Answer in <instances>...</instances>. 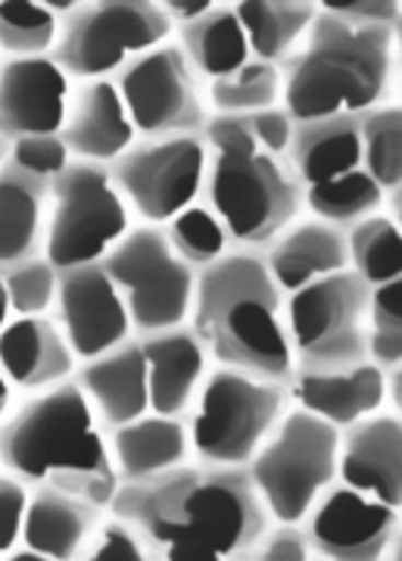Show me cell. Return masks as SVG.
Returning <instances> with one entry per match:
<instances>
[{
    "mask_svg": "<svg viewBox=\"0 0 402 561\" xmlns=\"http://www.w3.org/2000/svg\"><path fill=\"white\" fill-rule=\"evenodd\" d=\"M349 268L368 284L381 287L402 278V231L400 221L387 213H375L346 231Z\"/></svg>",
    "mask_w": 402,
    "mask_h": 561,
    "instance_id": "obj_31",
    "label": "cell"
},
{
    "mask_svg": "<svg viewBox=\"0 0 402 561\" xmlns=\"http://www.w3.org/2000/svg\"><path fill=\"white\" fill-rule=\"evenodd\" d=\"M106 512L138 530L150 559L165 561L250 559L275 524L246 468L200 461L119 483Z\"/></svg>",
    "mask_w": 402,
    "mask_h": 561,
    "instance_id": "obj_1",
    "label": "cell"
},
{
    "mask_svg": "<svg viewBox=\"0 0 402 561\" xmlns=\"http://www.w3.org/2000/svg\"><path fill=\"white\" fill-rule=\"evenodd\" d=\"M243 125H246V131L253 135V140L260 144L265 153L287 160L297 122L284 106H268V110H260L253 116H243Z\"/></svg>",
    "mask_w": 402,
    "mask_h": 561,
    "instance_id": "obj_41",
    "label": "cell"
},
{
    "mask_svg": "<svg viewBox=\"0 0 402 561\" xmlns=\"http://www.w3.org/2000/svg\"><path fill=\"white\" fill-rule=\"evenodd\" d=\"M76 383L94 405L97 419L106 431L141 419L150 412V381L141 341L131 337L97 359L79 362Z\"/></svg>",
    "mask_w": 402,
    "mask_h": 561,
    "instance_id": "obj_23",
    "label": "cell"
},
{
    "mask_svg": "<svg viewBox=\"0 0 402 561\" xmlns=\"http://www.w3.org/2000/svg\"><path fill=\"white\" fill-rule=\"evenodd\" d=\"M91 561H147V546L138 537V530L128 522H122L116 515L106 512V518L101 524V534L88 552Z\"/></svg>",
    "mask_w": 402,
    "mask_h": 561,
    "instance_id": "obj_39",
    "label": "cell"
},
{
    "mask_svg": "<svg viewBox=\"0 0 402 561\" xmlns=\"http://www.w3.org/2000/svg\"><path fill=\"white\" fill-rule=\"evenodd\" d=\"M250 559L256 561H309L312 559V546H309V537L302 530V524H282L275 522L265 537L260 540V546L253 549Z\"/></svg>",
    "mask_w": 402,
    "mask_h": 561,
    "instance_id": "obj_43",
    "label": "cell"
},
{
    "mask_svg": "<svg viewBox=\"0 0 402 561\" xmlns=\"http://www.w3.org/2000/svg\"><path fill=\"white\" fill-rule=\"evenodd\" d=\"M287 409V383L213 365L187 415L194 461L246 468Z\"/></svg>",
    "mask_w": 402,
    "mask_h": 561,
    "instance_id": "obj_6",
    "label": "cell"
},
{
    "mask_svg": "<svg viewBox=\"0 0 402 561\" xmlns=\"http://www.w3.org/2000/svg\"><path fill=\"white\" fill-rule=\"evenodd\" d=\"M131 316L135 337H150L191 321L197 268L184 262L160 225H135L103 260Z\"/></svg>",
    "mask_w": 402,
    "mask_h": 561,
    "instance_id": "obj_10",
    "label": "cell"
},
{
    "mask_svg": "<svg viewBox=\"0 0 402 561\" xmlns=\"http://www.w3.org/2000/svg\"><path fill=\"white\" fill-rule=\"evenodd\" d=\"M25 505H28V486L10 471H0V559H7L13 549L22 546Z\"/></svg>",
    "mask_w": 402,
    "mask_h": 561,
    "instance_id": "obj_40",
    "label": "cell"
},
{
    "mask_svg": "<svg viewBox=\"0 0 402 561\" xmlns=\"http://www.w3.org/2000/svg\"><path fill=\"white\" fill-rule=\"evenodd\" d=\"M0 66H3V60H0Z\"/></svg>",
    "mask_w": 402,
    "mask_h": 561,
    "instance_id": "obj_48",
    "label": "cell"
},
{
    "mask_svg": "<svg viewBox=\"0 0 402 561\" xmlns=\"http://www.w3.org/2000/svg\"><path fill=\"white\" fill-rule=\"evenodd\" d=\"M165 238L175 247V253L184 262H191L197 272L234 250L228 234H225V228H221V221L216 219V213L203 201L182 209L175 219L169 221Z\"/></svg>",
    "mask_w": 402,
    "mask_h": 561,
    "instance_id": "obj_35",
    "label": "cell"
},
{
    "mask_svg": "<svg viewBox=\"0 0 402 561\" xmlns=\"http://www.w3.org/2000/svg\"><path fill=\"white\" fill-rule=\"evenodd\" d=\"M284 79L282 69L272 62L250 60L234 76L206 84V101L213 116H253L268 106H282Z\"/></svg>",
    "mask_w": 402,
    "mask_h": 561,
    "instance_id": "obj_32",
    "label": "cell"
},
{
    "mask_svg": "<svg viewBox=\"0 0 402 561\" xmlns=\"http://www.w3.org/2000/svg\"><path fill=\"white\" fill-rule=\"evenodd\" d=\"M50 213V181H41L7 160L0 165V272L44 256Z\"/></svg>",
    "mask_w": 402,
    "mask_h": 561,
    "instance_id": "obj_26",
    "label": "cell"
},
{
    "mask_svg": "<svg viewBox=\"0 0 402 561\" xmlns=\"http://www.w3.org/2000/svg\"><path fill=\"white\" fill-rule=\"evenodd\" d=\"M0 471L25 486L54 483L97 505H110L119 490L106 427L76 378L25 397L0 421Z\"/></svg>",
    "mask_w": 402,
    "mask_h": 561,
    "instance_id": "obj_2",
    "label": "cell"
},
{
    "mask_svg": "<svg viewBox=\"0 0 402 561\" xmlns=\"http://www.w3.org/2000/svg\"><path fill=\"white\" fill-rule=\"evenodd\" d=\"M250 57L282 69L302 47L319 16L315 0H241L234 3Z\"/></svg>",
    "mask_w": 402,
    "mask_h": 561,
    "instance_id": "obj_28",
    "label": "cell"
},
{
    "mask_svg": "<svg viewBox=\"0 0 402 561\" xmlns=\"http://www.w3.org/2000/svg\"><path fill=\"white\" fill-rule=\"evenodd\" d=\"M116 84L138 140L203 135L206 122L213 119L206 81L175 41H165L128 62L116 76Z\"/></svg>",
    "mask_w": 402,
    "mask_h": 561,
    "instance_id": "obj_12",
    "label": "cell"
},
{
    "mask_svg": "<svg viewBox=\"0 0 402 561\" xmlns=\"http://www.w3.org/2000/svg\"><path fill=\"white\" fill-rule=\"evenodd\" d=\"M72 79L54 57L3 60L0 66V138L60 135Z\"/></svg>",
    "mask_w": 402,
    "mask_h": 561,
    "instance_id": "obj_16",
    "label": "cell"
},
{
    "mask_svg": "<svg viewBox=\"0 0 402 561\" xmlns=\"http://www.w3.org/2000/svg\"><path fill=\"white\" fill-rule=\"evenodd\" d=\"M79 359L54 316L10 319L0 331V371L25 397L72 381Z\"/></svg>",
    "mask_w": 402,
    "mask_h": 561,
    "instance_id": "obj_20",
    "label": "cell"
},
{
    "mask_svg": "<svg viewBox=\"0 0 402 561\" xmlns=\"http://www.w3.org/2000/svg\"><path fill=\"white\" fill-rule=\"evenodd\" d=\"M60 22L41 0H0V54L7 60L50 57Z\"/></svg>",
    "mask_w": 402,
    "mask_h": 561,
    "instance_id": "obj_34",
    "label": "cell"
},
{
    "mask_svg": "<svg viewBox=\"0 0 402 561\" xmlns=\"http://www.w3.org/2000/svg\"><path fill=\"white\" fill-rule=\"evenodd\" d=\"M175 44L182 47L184 57L206 84L234 76L253 60L234 3H221V0H216V7L197 22L175 28Z\"/></svg>",
    "mask_w": 402,
    "mask_h": 561,
    "instance_id": "obj_29",
    "label": "cell"
},
{
    "mask_svg": "<svg viewBox=\"0 0 402 561\" xmlns=\"http://www.w3.org/2000/svg\"><path fill=\"white\" fill-rule=\"evenodd\" d=\"M141 350L150 381V412L187 421L209 368L216 365L209 350L191 324L141 337Z\"/></svg>",
    "mask_w": 402,
    "mask_h": 561,
    "instance_id": "obj_21",
    "label": "cell"
},
{
    "mask_svg": "<svg viewBox=\"0 0 402 561\" xmlns=\"http://www.w3.org/2000/svg\"><path fill=\"white\" fill-rule=\"evenodd\" d=\"M10 162L41 181H54L69 169L72 153L60 135H28L10 140Z\"/></svg>",
    "mask_w": 402,
    "mask_h": 561,
    "instance_id": "obj_38",
    "label": "cell"
},
{
    "mask_svg": "<svg viewBox=\"0 0 402 561\" xmlns=\"http://www.w3.org/2000/svg\"><path fill=\"white\" fill-rule=\"evenodd\" d=\"M282 106L294 122L387 106L397 79V28L353 25L319 10L302 47L282 66Z\"/></svg>",
    "mask_w": 402,
    "mask_h": 561,
    "instance_id": "obj_4",
    "label": "cell"
},
{
    "mask_svg": "<svg viewBox=\"0 0 402 561\" xmlns=\"http://www.w3.org/2000/svg\"><path fill=\"white\" fill-rule=\"evenodd\" d=\"M337 456L341 427L290 402L272 437L246 465L272 522H306L315 500L337 481Z\"/></svg>",
    "mask_w": 402,
    "mask_h": 561,
    "instance_id": "obj_7",
    "label": "cell"
},
{
    "mask_svg": "<svg viewBox=\"0 0 402 561\" xmlns=\"http://www.w3.org/2000/svg\"><path fill=\"white\" fill-rule=\"evenodd\" d=\"M363 169L378 181L387 197H397L402 184V110L387 103L359 116Z\"/></svg>",
    "mask_w": 402,
    "mask_h": 561,
    "instance_id": "obj_33",
    "label": "cell"
},
{
    "mask_svg": "<svg viewBox=\"0 0 402 561\" xmlns=\"http://www.w3.org/2000/svg\"><path fill=\"white\" fill-rule=\"evenodd\" d=\"M337 481L365 496L402 505V421L397 412H375L341 431Z\"/></svg>",
    "mask_w": 402,
    "mask_h": 561,
    "instance_id": "obj_18",
    "label": "cell"
},
{
    "mask_svg": "<svg viewBox=\"0 0 402 561\" xmlns=\"http://www.w3.org/2000/svg\"><path fill=\"white\" fill-rule=\"evenodd\" d=\"M106 505L62 490L54 483L28 486V505L22 522V546L35 549L47 561L88 559L101 534Z\"/></svg>",
    "mask_w": 402,
    "mask_h": 561,
    "instance_id": "obj_17",
    "label": "cell"
},
{
    "mask_svg": "<svg viewBox=\"0 0 402 561\" xmlns=\"http://www.w3.org/2000/svg\"><path fill=\"white\" fill-rule=\"evenodd\" d=\"M10 297H7V284H3V275H0V331L7 328V321H10Z\"/></svg>",
    "mask_w": 402,
    "mask_h": 561,
    "instance_id": "obj_46",
    "label": "cell"
},
{
    "mask_svg": "<svg viewBox=\"0 0 402 561\" xmlns=\"http://www.w3.org/2000/svg\"><path fill=\"white\" fill-rule=\"evenodd\" d=\"M368 362L381 365L383 371L402 365V278L371 287Z\"/></svg>",
    "mask_w": 402,
    "mask_h": 561,
    "instance_id": "obj_37",
    "label": "cell"
},
{
    "mask_svg": "<svg viewBox=\"0 0 402 561\" xmlns=\"http://www.w3.org/2000/svg\"><path fill=\"white\" fill-rule=\"evenodd\" d=\"M302 530L319 559L378 561L397 546L400 508L334 481L309 508Z\"/></svg>",
    "mask_w": 402,
    "mask_h": 561,
    "instance_id": "obj_14",
    "label": "cell"
},
{
    "mask_svg": "<svg viewBox=\"0 0 402 561\" xmlns=\"http://www.w3.org/2000/svg\"><path fill=\"white\" fill-rule=\"evenodd\" d=\"M160 7L162 13L169 16V22L175 28H182V25H191V22L206 16L216 7V0H160Z\"/></svg>",
    "mask_w": 402,
    "mask_h": 561,
    "instance_id": "obj_44",
    "label": "cell"
},
{
    "mask_svg": "<svg viewBox=\"0 0 402 561\" xmlns=\"http://www.w3.org/2000/svg\"><path fill=\"white\" fill-rule=\"evenodd\" d=\"M10 297V312L16 319L25 316H50L57 306V290H60V268L47 256L16 262L0 272Z\"/></svg>",
    "mask_w": 402,
    "mask_h": 561,
    "instance_id": "obj_36",
    "label": "cell"
},
{
    "mask_svg": "<svg viewBox=\"0 0 402 561\" xmlns=\"http://www.w3.org/2000/svg\"><path fill=\"white\" fill-rule=\"evenodd\" d=\"M371 287L353 268L312 280L284 297L294 371H334L368 362Z\"/></svg>",
    "mask_w": 402,
    "mask_h": 561,
    "instance_id": "obj_8",
    "label": "cell"
},
{
    "mask_svg": "<svg viewBox=\"0 0 402 561\" xmlns=\"http://www.w3.org/2000/svg\"><path fill=\"white\" fill-rule=\"evenodd\" d=\"M191 331L216 365L265 381H290L294 350L284 321V290L268 275L262 253L231 250L197 272Z\"/></svg>",
    "mask_w": 402,
    "mask_h": 561,
    "instance_id": "obj_3",
    "label": "cell"
},
{
    "mask_svg": "<svg viewBox=\"0 0 402 561\" xmlns=\"http://www.w3.org/2000/svg\"><path fill=\"white\" fill-rule=\"evenodd\" d=\"M209 150L200 201L216 213L234 250L262 253L302 219V184L290 162L265 153L243 119L213 116L203 128Z\"/></svg>",
    "mask_w": 402,
    "mask_h": 561,
    "instance_id": "obj_5",
    "label": "cell"
},
{
    "mask_svg": "<svg viewBox=\"0 0 402 561\" xmlns=\"http://www.w3.org/2000/svg\"><path fill=\"white\" fill-rule=\"evenodd\" d=\"M135 228V213L110 179L106 165L72 160L50 181L44 256L57 268L103 262Z\"/></svg>",
    "mask_w": 402,
    "mask_h": 561,
    "instance_id": "obj_11",
    "label": "cell"
},
{
    "mask_svg": "<svg viewBox=\"0 0 402 561\" xmlns=\"http://www.w3.org/2000/svg\"><path fill=\"white\" fill-rule=\"evenodd\" d=\"M60 138L72 160L110 165L138 140L135 125L125 113L116 79L72 81Z\"/></svg>",
    "mask_w": 402,
    "mask_h": 561,
    "instance_id": "obj_19",
    "label": "cell"
},
{
    "mask_svg": "<svg viewBox=\"0 0 402 561\" xmlns=\"http://www.w3.org/2000/svg\"><path fill=\"white\" fill-rule=\"evenodd\" d=\"M302 203H306V213L312 219H322L328 225H337L343 231H349L353 225L381 213L387 194L365 169H356V172L341 175V179L302 187Z\"/></svg>",
    "mask_w": 402,
    "mask_h": 561,
    "instance_id": "obj_30",
    "label": "cell"
},
{
    "mask_svg": "<svg viewBox=\"0 0 402 561\" xmlns=\"http://www.w3.org/2000/svg\"><path fill=\"white\" fill-rule=\"evenodd\" d=\"M268 275L287 294L349 268L346 231L322 219H297L262 250Z\"/></svg>",
    "mask_w": 402,
    "mask_h": 561,
    "instance_id": "obj_24",
    "label": "cell"
},
{
    "mask_svg": "<svg viewBox=\"0 0 402 561\" xmlns=\"http://www.w3.org/2000/svg\"><path fill=\"white\" fill-rule=\"evenodd\" d=\"M50 316L62 328L79 362L97 359L135 337L131 316L103 262L62 268L57 306Z\"/></svg>",
    "mask_w": 402,
    "mask_h": 561,
    "instance_id": "obj_15",
    "label": "cell"
},
{
    "mask_svg": "<svg viewBox=\"0 0 402 561\" xmlns=\"http://www.w3.org/2000/svg\"><path fill=\"white\" fill-rule=\"evenodd\" d=\"M287 393L294 405L343 431L387 405V371L375 362H359L334 371L297 368L287 381Z\"/></svg>",
    "mask_w": 402,
    "mask_h": 561,
    "instance_id": "obj_22",
    "label": "cell"
},
{
    "mask_svg": "<svg viewBox=\"0 0 402 561\" xmlns=\"http://www.w3.org/2000/svg\"><path fill=\"white\" fill-rule=\"evenodd\" d=\"M110 456L119 483H138L160 478L165 471L194 461L187 421L147 412L141 419L106 431Z\"/></svg>",
    "mask_w": 402,
    "mask_h": 561,
    "instance_id": "obj_25",
    "label": "cell"
},
{
    "mask_svg": "<svg viewBox=\"0 0 402 561\" xmlns=\"http://www.w3.org/2000/svg\"><path fill=\"white\" fill-rule=\"evenodd\" d=\"M319 10L353 25L400 28V0H319Z\"/></svg>",
    "mask_w": 402,
    "mask_h": 561,
    "instance_id": "obj_42",
    "label": "cell"
},
{
    "mask_svg": "<svg viewBox=\"0 0 402 561\" xmlns=\"http://www.w3.org/2000/svg\"><path fill=\"white\" fill-rule=\"evenodd\" d=\"M206 165L209 150L203 135H187L135 140L106 169L135 219H141V225L165 228L182 209L203 197Z\"/></svg>",
    "mask_w": 402,
    "mask_h": 561,
    "instance_id": "obj_13",
    "label": "cell"
},
{
    "mask_svg": "<svg viewBox=\"0 0 402 561\" xmlns=\"http://www.w3.org/2000/svg\"><path fill=\"white\" fill-rule=\"evenodd\" d=\"M7 160H10V140L0 138V165H3Z\"/></svg>",
    "mask_w": 402,
    "mask_h": 561,
    "instance_id": "obj_47",
    "label": "cell"
},
{
    "mask_svg": "<svg viewBox=\"0 0 402 561\" xmlns=\"http://www.w3.org/2000/svg\"><path fill=\"white\" fill-rule=\"evenodd\" d=\"M287 162L302 187L349 175L363 169V135L359 116H328V119L297 122Z\"/></svg>",
    "mask_w": 402,
    "mask_h": 561,
    "instance_id": "obj_27",
    "label": "cell"
},
{
    "mask_svg": "<svg viewBox=\"0 0 402 561\" xmlns=\"http://www.w3.org/2000/svg\"><path fill=\"white\" fill-rule=\"evenodd\" d=\"M160 0H91L60 20L54 62L72 81L116 79L141 54L172 41Z\"/></svg>",
    "mask_w": 402,
    "mask_h": 561,
    "instance_id": "obj_9",
    "label": "cell"
},
{
    "mask_svg": "<svg viewBox=\"0 0 402 561\" xmlns=\"http://www.w3.org/2000/svg\"><path fill=\"white\" fill-rule=\"evenodd\" d=\"M13 393H16V390H13V383L7 381V375L0 371V421L13 412Z\"/></svg>",
    "mask_w": 402,
    "mask_h": 561,
    "instance_id": "obj_45",
    "label": "cell"
}]
</instances>
